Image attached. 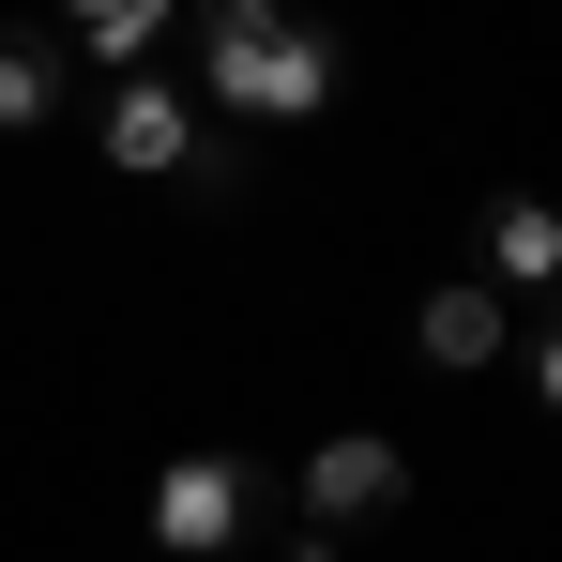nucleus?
<instances>
[{"label":"nucleus","mask_w":562,"mask_h":562,"mask_svg":"<svg viewBox=\"0 0 562 562\" xmlns=\"http://www.w3.org/2000/svg\"><path fill=\"white\" fill-rule=\"evenodd\" d=\"M61 31H77L92 61H137V46L168 31V0H61Z\"/></svg>","instance_id":"7"},{"label":"nucleus","mask_w":562,"mask_h":562,"mask_svg":"<svg viewBox=\"0 0 562 562\" xmlns=\"http://www.w3.org/2000/svg\"><path fill=\"white\" fill-rule=\"evenodd\" d=\"M46 106H61V61L46 46H0V137H31Z\"/></svg>","instance_id":"8"},{"label":"nucleus","mask_w":562,"mask_h":562,"mask_svg":"<svg viewBox=\"0 0 562 562\" xmlns=\"http://www.w3.org/2000/svg\"><path fill=\"white\" fill-rule=\"evenodd\" d=\"M198 92L228 122H319L335 106V31H304L289 0H213L198 15Z\"/></svg>","instance_id":"1"},{"label":"nucleus","mask_w":562,"mask_h":562,"mask_svg":"<svg viewBox=\"0 0 562 562\" xmlns=\"http://www.w3.org/2000/svg\"><path fill=\"white\" fill-rule=\"evenodd\" d=\"M183 153H198V106L168 92V77H122V92H106V168H122V183H168Z\"/></svg>","instance_id":"4"},{"label":"nucleus","mask_w":562,"mask_h":562,"mask_svg":"<svg viewBox=\"0 0 562 562\" xmlns=\"http://www.w3.org/2000/svg\"><path fill=\"white\" fill-rule=\"evenodd\" d=\"M153 548L168 562H228L244 548V457H168L153 471Z\"/></svg>","instance_id":"3"},{"label":"nucleus","mask_w":562,"mask_h":562,"mask_svg":"<svg viewBox=\"0 0 562 562\" xmlns=\"http://www.w3.org/2000/svg\"><path fill=\"white\" fill-rule=\"evenodd\" d=\"M532 395H548V426H562V319H548V350H532Z\"/></svg>","instance_id":"9"},{"label":"nucleus","mask_w":562,"mask_h":562,"mask_svg":"<svg viewBox=\"0 0 562 562\" xmlns=\"http://www.w3.org/2000/svg\"><path fill=\"white\" fill-rule=\"evenodd\" d=\"M395 502H411V457H395L380 426L304 441V532H350V517H395Z\"/></svg>","instance_id":"2"},{"label":"nucleus","mask_w":562,"mask_h":562,"mask_svg":"<svg viewBox=\"0 0 562 562\" xmlns=\"http://www.w3.org/2000/svg\"><path fill=\"white\" fill-rule=\"evenodd\" d=\"M486 259L502 289H562V198H486Z\"/></svg>","instance_id":"6"},{"label":"nucleus","mask_w":562,"mask_h":562,"mask_svg":"<svg viewBox=\"0 0 562 562\" xmlns=\"http://www.w3.org/2000/svg\"><path fill=\"white\" fill-rule=\"evenodd\" d=\"M411 350H426V366H502V350H517V304H502V289H426V304H411Z\"/></svg>","instance_id":"5"}]
</instances>
